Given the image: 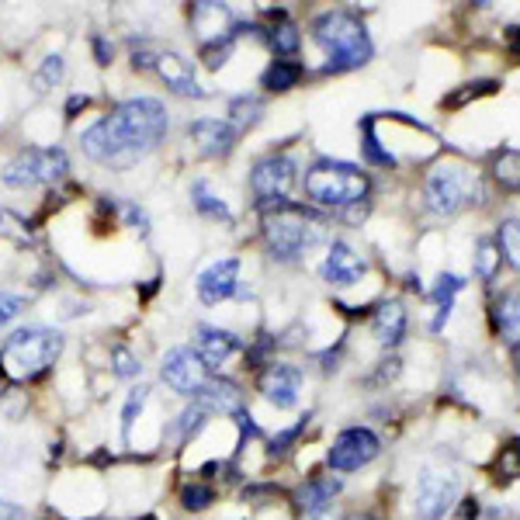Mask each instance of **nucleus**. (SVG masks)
<instances>
[{"label":"nucleus","instance_id":"f3484780","mask_svg":"<svg viewBox=\"0 0 520 520\" xmlns=\"http://www.w3.org/2000/svg\"><path fill=\"white\" fill-rule=\"evenodd\" d=\"M236 350H240V337L233 329L208 327V323H202V327L194 329V354L202 358V364H205L208 371L223 368Z\"/></svg>","mask_w":520,"mask_h":520},{"label":"nucleus","instance_id":"c756f323","mask_svg":"<svg viewBox=\"0 0 520 520\" xmlns=\"http://www.w3.org/2000/svg\"><path fill=\"white\" fill-rule=\"evenodd\" d=\"M271 46H275V52L277 56H285V59H292L295 52H298V46H302V35H298V28H295L292 21H285L281 17V25H275L271 28Z\"/></svg>","mask_w":520,"mask_h":520},{"label":"nucleus","instance_id":"7ed1b4c3","mask_svg":"<svg viewBox=\"0 0 520 520\" xmlns=\"http://www.w3.org/2000/svg\"><path fill=\"white\" fill-rule=\"evenodd\" d=\"M63 333L49 327H25L15 329L4 344H0V371L15 381L38 379L42 371H49L56 358L63 354Z\"/></svg>","mask_w":520,"mask_h":520},{"label":"nucleus","instance_id":"4468645a","mask_svg":"<svg viewBox=\"0 0 520 520\" xmlns=\"http://www.w3.org/2000/svg\"><path fill=\"white\" fill-rule=\"evenodd\" d=\"M198 298L205 306H219L225 298H233L236 288H240V260L236 257H219L212 260L205 271L198 275Z\"/></svg>","mask_w":520,"mask_h":520},{"label":"nucleus","instance_id":"4be33fe9","mask_svg":"<svg viewBox=\"0 0 520 520\" xmlns=\"http://www.w3.org/2000/svg\"><path fill=\"white\" fill-rule=\"evenodd\" d=\"M465 288V281L458 275H441L437 277V285H433V302H437V316L431 319V333H441V329L448 327L451 319V309H454V295Z\"/></svg>","mask_w":520,"mask_h":520},{"label":"nucleus","instance_id":"5701e85b","mask_svg":"<svg viewBox=\"0 0 520 520\" xmlns=\"http://www.w3.org/2000/svg\"><path fill=\"white\" fill-rule=\"evenodd\" d=\"M302 63H295V59H275L271 67L264 69V77H260V84L267 87L271 94H277V90H292L298 80H302Z\"/></svg>","mask_w":520,"mask_h":520},{"label":"nucleus","instance_id":"bb28decb","mask_svg":"<svg viewBox=\"0 0 520 520\" xmlns=\"http://www.w3.org/2000/svg\"><path fill=\"white\" fill-rule=\"evenodd\" d=\"M493 177L500 181V188L520 191V150H500L493 156Z\"/></svg>","mask_w":520,"mask_h":520},{"label":"nucleus","instance_id":"c03bdc74","mask_svg":"<svg viewBox=\"0 0 520 520\" xmlns=\"http://www.w3.org/2000/svg\"><path fill=\"white\" fill-rule=\"evenodd\" d=\"M396 375H399V361H396V358H389V361H381L375 381H389V379H396Z\"/></svg>","mask_w":520,"mask_h":520},{"label":"nucleus","instance_id":"a18cd8bd","mask_svg":"<svg viewBox=\"0 0 520 520\" xmlns=\"http://www.w3.org/2000/svg\"><path fill=\"white\" fill-rule=\"evenodd\" d=\"M87 104H90V98H87V94H73V98H69V104H67V119H77V111H80V108H87Z\"/></svg>","mask_w":520,"mask_h":520},{"label":"nucleus","instance_id":"9d476101","mask_svg":"<svg viewBox=\"0 0 520 520\" xmlns=\"http://www.w3.org/2000/svg\"><path fill=\"white\" fill-rule=\"evenodd\" d=\"M458 500V475L448 472H423L413 489L416 520H441Z\"/></svg>","mask_w":520,"mask_h":520},{"label":"nucleus","instance_id":"473e14b6","mask_svg":"<svg viewBox=\"0 0 520 520\" xmlns=\"http://www.w3.org/2000/svg\"><path fill=\"white\" fill-rule=\"evenodd\" d=\"M63 73H67V63H63V56H46V63L35 69L32 84L38 94H49L52 87L63 80Z\"/></svg>","mask_w":520,"mask_h":520},{"label":"nucleus","instance_id":"37998d69","mask_svg":"<svg viewBox=\"0 0 520 520\" xmlns=\"http://www.w3.org/2000/svg\"><path fill=\"white\" fill-rule=\"evenodd\" d=\"M479 517V500L475 496H465L462 500V510H458V520H475Z\"/></svg>","mask_w":520,"mask_h":520},{"label":"nucleus","instance_id":"aec40b11","mask_svg":"<svg viewBox=\"0 0 520 520\" xmlns=\"http://www.w3.org/2000/svg\"><path fill=\"white\" fill-rule=\"evenodd\" d=\"M337 493H340V479H333V475H316V479H309V483L295 493L298 514H306V517H319V514H327Z\"/></svg>","mask_w":520,"mask_h":520},{"label":"nucleus","instance_id":"f03ea898","mask_svg":"<svg viewBox=\"0 0 520 520\" xmlns=\"http://www.w3.org/2000/svg\"><path fill=\"white\" fill-rule=\"evenodd\" d=\"M312 38L316 46L327 52V73H344V69H358L371 59V35L364 28V21L350 11H327L312 21Z\"/></svg>","mask_w":520,"mask_h":520},{"label":"nucleus","instance_id":"f704fd0d","mask_svg":"<svg viewBox=\"0 0 520 520\" xmlns=\"http://www.w3.org/2000/svg\"><path fill=\"white\" fill-rule=\"evenodd\" d=\"M496 475L520 479V437H510L506 448H500V454H496Z\"/></svg>","mask_w":520,"mask_h":520},{"label":"nucleus","instance_id":"1a4fd4ad","mask_svg":"<svg viewBox=\"0 0 520 520\" xmlns=\"http://www.w3.org/2000/svg\"><path fill=\"white\" fill-rule=\"evenodd\" d=\"M295 160L292 156H264L250 171V188L260 205H281L288 202V191L295 188Z\"/></svg>","mask_w":520,"mask_h":520},{"label":"nucleus","instance_id":"e433bc0d","mask_svg":"<svg viewBox=\"0 0 520 520\" xmlns=\"http://www.w3.org/2000/svg\"><path fill=\"white\" fill-rule=\"evenodd\" d=\"M233 38H236V35H233ZM233 38L205 42V46H202V52H198V56H202V63H205L208 69H219V67H223L225 59H229V52H233Z\"/></svg>","mask_w":520,"mask_h":520},{"label":"nucleus","instance_id":"9b49d317","mask_svg":"<svg viewBox=\"0 0 520 520\" xmlns=\"http://www.w3.org/2000/svg\"><path fill=\"white\" fill-rule=\"evenodd\" d=\"M160 375L181 396H198L208 385V368L194 354V347H173V350H167Z\"/></svg>","mask_w":520,"mask_h":520},{"label":"nucleus","instance_id":"2f4dec72","mask_svg":"<svg viewBox=\"0 0 520 520\" xmlns=\"http://www.w3.org/2000/svg\"><path fill=\"white\" fill-rule=\"evenodd\" d=\"M475 275L483 281H493L500 275V246H496V240H479V246H475Z\"/></svg>","mask_w":520,"mask_h":520},{"label":"nucleus","instance_id":"ddd939ff","mask_svg":"<svg viewBox=\"0 0 520 520\" xmlns=\"http://www.w3.org/2000/svg\"><path fill=\"white\" fill-rule=\"evenodd\" d=\"M368 271V260L344 240H333L327 250V257L319 264V277L327 281V285H337V288H350V285H358Z\"/></svg>","mask_w":520,"mask_h":520},{"label":"nucleus","instance_id":"6ab92c4d","mask_svg":"<svg viewBox=\"0 0 520 520\" xmlns=\"http://www.w3.org/2000/svg\"><path fill=\"white\" fill-rule=\"evenodd\" d=\"M194 402H198L205 413H225V416L243 413V392L225 379H208V385L194 396Z\"/></svg>","mask_w":520,"mask_h":520},{"label":"nucleus","instance_id":"dca6fc26","mask_svg":"<svg viewBox=\"0 0 520 520\" xmlns=\"http://www.w3.org/2000/svg\"><path fill=\"white\" fill-rule=\"evenodd\" d=\"M153 69L163 77V84L171 87L173 94H181V98H205V94H208L205 87L198 84L194 67H191L181 52H173V49L156 52V67Z\"/></svg>","mask_w":520,"mask_h":520},{"label":"nucleus","instance_id":"b1692460","mask_svg":"<svg viewBox=\"0 0 520 520\" xmlns=\"http://www.w3.org/2000/svg\"><path fill=\"white\" fill-rule=\"evenodd\" d=\"M205 423H208V413L194 402V406H188L184 413L177 416L171 423V431H167V437H171L173 444H191L198 433L205 431Z\"/></svg>","mask_w":520,"mask_h":520},{"label":"nucleus","instance_id":"2eb2a0df","mask_svg":"<svg viewBox=\"0 0 520 520\" xmlns=\"http://www.w3.org/2000/svg\"><path fill=\"white\" fill-rule=\"evenodd\" d=\"M188 136L194 142V150L202 156H215V160H223V156L233 153V146H236V129L223 119H198L188 125Z\"/></svg>","mask_w":520,"mask_h":520},{"label":"nucleus","instance_id":"f8f14e48","mask_svg":"<svg viewBox=\"0 0 520 520\" xmlns=\"http://www.w3.org/2000/svg\"><path fill=\"white\" fill-rule=\"evenodd\" d=\"M257 392L275 410H295L298 406V396H302V371L295 364L285 361H271L257 379Z\"/></svg>","mask_w":520,"mask_h":520},{"label":"nucleus","instance_id":"39448f33","mask_svg":"<svg viewBox=\"0 0 520 520\" xmlns=\"http://www.w3.org/2000/svg\"><path fill=\"white\" fill-rule=\"evenodd\" d=\"M302 188H306V198L312 205L347 212V208L361 205L368 198L371 181L350 163H316L312 171H306Z\"/></svg>","mask_w":520,"mask_h":520},{"label":"nucleus","instance_id":"412c9836","mask_svg":"<svg viewBox=\"0 0 520 520\" xmlns=\"http://www.w3.org/2000/svg\"><path fill=\"white\" fill-rule=\"evenodd\" d=\"M371 333L381 347H396L406 337V306L392 298V302H381L375 316H371Z\"/></svg>","mask_w":520,"mask_h":520},{"label":"nucleus","instance_id":"a211bd4d","mask_svg":"<svg viewBox=\"0 0 520 520\" xmlns=\"http://www.w3.org/2000/svg\"><path fill=\"white\" fill-rule=\"evenodd\" d=\"M191 25H194V32L202 38V46L205 42H219V38H233L236 32H229L233 28V11L223 7V4H194L191 7Z\"/></svg>","mask_w":520,"mask_h":520},{"label":"nucleus","instance_id":"393cba45","mask_svg":"<svg viewBox=\"0 0 520 520\" xmlns=\"http://www.w3.org/2000/svg\"><path fill=\"white\" fill-rule=\"evenodd\" d=\"M191 205H194V212L208 215V219L233 223V212H229V205H225L215 191L208 188V181H194V188H191Z\"/></svg>","mask_w":520,"mask_h":520},{"label":"nucleus","instance_id":"20e7f679","mask_svg":"<svg viewBox=\"0 0 520 520\" xmlns=\"http://www.w3.org/2000/svg\"><path fill=\"white\" fill-rule=\"evenodd\" d=\"M264 240H267L271 257L302 260L323 240V219H316L309 208L281 202L264 215Z\"/></svg>","mask_w":520,"mask_h":520},{"label":"nucleus","instance_id":"0eeeda50","mask_svg":"<svg viewBox=\"0 0 520 520\" xmlns=\"http://www.w3.org/2000/svg\"><path fill=\"white\" fill-rule=\"evenodd\" d=\"M69 171V156L59 146H28L4 167V184L7 188H35V184H56Z\"/></svg>","mask_w":520,"mask_h":520},{"label":"nucleus","instance_id":"de8ad7c7","mask_svg":"<svg viewBox=\"0 0 520 520\" xmlns=\"http://www.w3.org/2000/svg\"><path fill=\"white\" fill-rule=\"evenodd\" d=\"M510 38H514V56L520 59V28H514V35H510Z\"/></svg>","mask_w":520,"mask_h":520},{"label":"nucleus","instance_id":"c85d7f7f","mask_svg":"<svg viewBox=\"0 0 520 520\" xmlns=\"http://www.w3.org/2000/svg\"><path fill=\"white\" fill-rule=\"evenodd\" d=\"M496 246H500V257H506V264L520 271V219H506V223H500Z\"/></svg>","mask_w":520,"mask_h":520},{"label":"nucleus","instance_id":"423d86ee","mask_svg":"<svg viewBox=\"0 0 520 520\" xmlns=\"http://www.w3.org/2000/svg\"><path fill=\"white\" fill-rule=\"evenodd\" d=\"M483 177L462 163H437L427 173V205L437 215H454L468 205H483Z\"/></svg>","mask_w":520,"mask_h":520},{"label":"nucleus","instance_id":"72a5a7b5","mask_svg":"<svg viewBox=\"0 0 520 520\" xmlns=\"http://www.w3.org/2000/svg\"><path fill=\"white\" fill-rule=\"evenodd\" d=\"M215 503V489L208 483H191L181 489V506L191 510V514H198V510H208Z\"/></svg>","mask_w":520,"mask_h":520},{"label":"nucleus","instance_id":"a878e982","mask_svg":"<svg viewBox=\"0 0 520 520\" xmlns=\"http://www.w3.org/2000/svg\"><path fill=\"white\" fill-rule=\"evenodd\" d=\"M496 327L510 344H520V292H506L496 302Z\"/></svg>","mask_w":520,"mask_h":520},{"label":"nucleus","instance_id":"79ce46f5","mask_svg":"<svg viewBox=\"0 0 520 520\" xmlns=\"http://www.w3.org/2000/svg\"><path fill=\"white\" fill-rule=\"evenodd\" d=\"M0 520H28V510L11 500H0Z\"/></svg>","mask_w":520,"mask_h":520},{"label":"nucleus","instance_id":"f257e3e1","mask_svg":"<svg viewBox=\"0 0 520 520\" xmlns=\"http://www.w3.org/2000/svg\"><path fill=\"white\" fill-rule=\"evenodd\" d=\"M171 129V115L156 98H129L111 115L98 119L84 136L80 146L90 160H98L111 171H129L142 156H150L163 142Z\"/></svg>","mask_w":520,"mask_h":520},{"label":"nucleus","instance_id":"6e6552de","mask_svg":"<svg viewBox=\"0 0 520 520\" xmlns=\"http://www.w3.org/2000/svg\"><path fill=\"white\" fill-rule=\"evenodd\" d=\"M381 441L375 431L368 427H347L333 437V444L327 451V465L333 472H358V468L371 465L379 458Z\"/></svg>","mask_w":520,"mask_h":520},{"label":"nucleus","instance_id":"4c0bfd02","mask_svg":"<svg viewBox=\"0 0 520 520\" xmlns=\"http://www.w3.org/2000/svg\"><path fill=\"white\" fill-rule=\"evenodd\" d=\"M111 364H115V375H119V379H136L139 371H142V364H139V358L129 347H115V350H111Z\"/></svg>","mask_w":520,"mask_h":520},{"label":"nucleus","instance_id":"49530a36","mask_svg":"<svg viewBox=\"0 0 520 520\" xmlns=\"http://www.w3.org/2000/svg\"><path fill=\"white\" fill-rule=\"evenodd\" d=\"M347 520H379V517H375L371 510H358V514H350Z\"/></svg>","mask_w":520,"mask_h":520},{"label":"nucleus","instance_id":"58836bf2","mask_svg":"<svg viewBox=\"0 0 520 520\" xmlns=\"http://www.w3.org/2000/svg\"><path fill=\"white\" fill-rule=\"evenodd\" d=\"M25 312V298L15 292H0V329L11 327L17 316Z\"/></svg>","mask_w":520,"mask_h":520},{"label":"nucleus","instance_id":"7c9ffc66","mask_svg":"<svg viewBox=\"0 0 520 520\" xmlns=\"http://www.w3.org/2000/svg\"><path fill=\"white\" fill-rule=\"evenodd\" d=\"M500 90V84L496 80H472V84H465L462 90H454V94H448L444 101H441V108H462V104L475 101V98H485V94H496Z\"/></svg>","mask_w":520,"mask_h":520},{"label":"nucleus","instance_id":"cd10ccee","mask_svg":"<svg viewBox=\"0 0 520 520\" xmlns=\"http://www.w3.org/2000/svg\"><path fill=\"white\" fill-rule=\"evenodd\" d=\"M260 111H264V101L260 98H250V94H240L229 101V125L233 129H250L260 121Z\"/></svg>","mask_w":520,"mask_h":520},{"label":"nucleus","instance_id":"09e8293b","mask_svg":"<svg viewBox=\"0 0 520 520\" xmlns=\"http://www.w3.org/2000/svg\"><path fill=\"white\" fill-rule=\"evenodd\" d=\"M139 520H156V517H139Z\"/></svg>","mask_w":520,"mask_h":520},{"label":"nucleus","instance_id":"a19ab883","mask_svg":"<svg viewBox=\"0 0 520 520\" xmlns=\"http://www.w3.org/2000/svg\"><path fill=\"white\" fill-rule=\"evenodd\" d=\"M94 56H98V63H101V67H108V63H111V56H115V46H111L104 35H94Z\"/></svg>","mask_w":520,"mask_h":520},{"label":"nucleus","instance_id":"c9c22d12","mask_svg":"<svg viewBox=\"0 0 520 520\" xmlns=\"http://www.w3.org/2000/svg\"><path fill=\"white\" fill-rule=\"evenodd\" d=\"M146 399H150V389H146V385L132 389L129 399H125V410H121V433H125V441H129V433H132V427H136V416L142 413Z\"/></svg>","mask_w":520,"mask_h":520},{"label":"nucleus","instance_id":"ea45409f","mask_svg":"<svg viewBox=\"0 0 520 520\" xmlns=\"http://www.w3.org/2000/svg\"><path fill=\"white\" fill-rule=\"evenodd\" d=\"M302 431H306V416H302V423H295L292 431H281V433H277L271 454H281V451H288V444H292V441H295V437H298Z\"/></svg>","mask_w":520,"mask_h":520}]
</instances>
